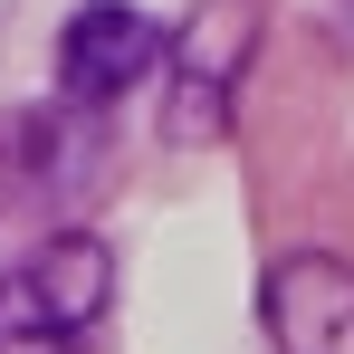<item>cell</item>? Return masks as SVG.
I'll return each instance as SVG.
<instances>
[{"mask_svg":"<svg viewBox=\"0 0 354 354\" xmlns=\"http://www.w3.org/2000/svg\"><path fill=\"white\" fill-rule=\"evenodd\" d=\"M163 58H173V124L163 134L173 144H221L230 96L249 77V58H259V0H201Z\"/></svg>","mask_w":354,"mask_h":354,"instance_id":"obj_1","label":"cell"},{"mask_svg":"<svg viewBox=\"0 0 354 354\" xmlns=\"http://www.w3.org/2000/svg\"><path fill=\"white\" fill-rule=\"evenodd\" d=\"M259 326L278 354H354V259L288 249L259 278Z\"/></svg>","mask_w":354,"mask_h":354,"instance_id":"obj_2","label":"cell"},{"mask_svg":"<svg viewBox=\"0 0 354 354\" xmlns=\"http://www.w3.org/2000/svg\"><path fill=\"white\" fill-rule=\"evenodd\" d=\"M163 29L134 10V0H86L77 19H67V39H58V86L77 96V106H124L153 67H163Z\"/></svg>","mask_w":354,"mask_h":354,"instance_id":"obj_3","label":"cell"},{"mask_svg":"<svg viewBox=\"0 0 354 354\" xmlns=\"http://www.w3.org/2000/svg\"><path fill=\"white\" fill-rule=\"evenodd\" d=\"M106 306H115V249L96 230H58L0 288V316H10V326H48V335H86Z\"/></svg>","mask_w":354,"mask_h":354,"instance_id":"obj_4","label":"cell"},{"mask_svg":"<svg viewBox=\"0 0 354 354\" xmlns=\"http://www.w3.org/2000/svg\"><path fill=\"white\" fill-rule=\"evenodd\" d=\"M86 153H96V144H86L77 96H67V106H10V115H0V211H19V201L77 182Z\"/></svg>","mask_w":354,"mask_h":354,"instance_id":"obj_5","label":"cell"}]
</instances>
